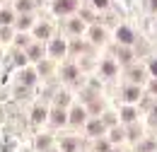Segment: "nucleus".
<instances>
[{
    "label": "nucleus",
    "instance_id": "obj_10",
    "mask_svg": "<svg viewBox=\"0 0 157 152\" xmlns=\"http://www.w3.org/2000/svg\"><path fill=\"white\" fill-rule=\"evenodd\" d=\"M73 121H75V123H80V121H82V111H80V109L73 114Z\"/></svg>",
    "mask_w": 157,
    "mask_h": 152
},
{
    "label": "nucleus",
    "instance_id": "obj_13",
    "mask_svg": "<svg viewBox=\"0 0 157 152\" xmlns=\"http://www.w3.org/2000/svg\"><path fill=\"white\" fill-rule=\"evenodd\" d=\"M53 121H56V123H60V121H63V114H60V111H56V114H53Z\"/></svg>",
    "mask_w": 157,
    "mask_h": 152
},
{
    "label": "nucleus",
    "instance_id": "obj_6",
    "mask_svg": "<svg viewBox=\"0 0 157 152\" xmlns=\"http://www.w3.org/2000/svg\"><path fill=\"white\" fill-rule=\"evenodd\" d=\"M126 99H131V101L138 99V89H128V92H126Z\"/></svg>",
    "mask_w": 157,
    "mask_h": 152
},
{
    "label": "nucleus",
    "instance_id": "obj_7",
    "mask_svg": "<svg viewBox=\"0 0 157 152\" xmlns=\"http://www.w3.org/2000/svg\"><path fill=\"white\" fill-rule=\"evenodd\" d=\"M63 147H65L68 152H73V150H75V142H73V140H65V145H63Z\"/></svg>",
    "mask_w": 157,
    "mask_h": 152
},
{
    "label": "nucleus",
    "instance_id": "obj_9",
    "mask_svg": "<svg viewBox=\"0 0 157 152\" xmlns=\"http://www.w3.org/2000/svg\"><path fill=\"white\" fill-rule=\"evenodd\" d=\"M133 116H136V114H133L131 109H126V111H123V118H126V121H133Z\"/></svg>",
    "mask_w": 157,
    "mask_h": 152
},
{
    "label": "nucleus",
    "instance_id": "obj_15",
    "mask_svg": "<svg viewBox=\"0 0 157 152\" xmlns=\"http://www.w3.org/2000/svg\"><path fill=\"white\" fill-rule=\"evenodd\" d=\"M150 68H152V73H155V75H157V60H155V63H152V65H150Z\"/></svg>",
    "mask_w": 157,
    "mask_h": 152
},
{
    "label": "nucleus",
    "instance_id": "obj_2",
    "mask_svg": "<svg viewBox=\"0 0 157 152\" xmlns=\"http://www.w3.org/2000/svg\"><path fill=\"white\" fill-rule=\"evenodd\" d=\"M118 39H121L123 44H131V41H133V36H131V32H128L126 27H123V29H118Z\"/></svg>",
    "mask_w": 157,
    "mask_h": 152
},
{
    "label": "nucleus",
    "instance_id": "obj_1",
    "mask_svg": "<svg viewBox=\"0 0 157 152\" xmlns=\"http://www.w3.org/2000/svg\"><path fill=\"white\" fill-rule=\"evenodd\" d=\"M73 7H75L73 0H60V2H56V10H58V12H68V10H73Z\"/></svg>",
    "mask_w": 157,
    "mask_h": 152
},
{
    "label": "nucleus",
    "instance_id": "obj_11",
    "mask_svg": "<svg viewBox=\"0 0 157 152\" xmlns=\"http://www.w3.org/2000/svg\"><path fill=\"white\" fill-rule=\"evenodd\" d=\"M104 73H109V75H111V73H114V65H111V63H106V65H104Z\"/></svg>",
    "mask_w": 157,
    "mask_h": 152
},
{
    "label": "nucleus",
    "instance_id": "obj_5",
    "mask_svg": "<svg viewBox=\"0 0 157 152\" xmlns=\"http://www.w3.org/2000/svg\"><path fill=\"white\" fill-rule=\"evenodd\" d=\"M10 12H0V22H2V24H10Z\"/></svg>",
    "mask_w": 157,
    "mask_h": 152
},
{
    "label": "nucleus",
    "instance_id": "obj_3",
    "mask_svg": "<svg viewBox=\"0 0 157 152\" xmlns=\"http://www.w3.org/2000/svg\"><path fill=\"white\" fill-rule=\"evenodd\" d=\"M51 51H53L56 56H58V53H63V51H65V46H63V41H53V44H51Z\"/></svg>",
    "mask_w": 157,
    "mask_h": 152
},
{
    "label": "nucleus",
    "instance_id": "obj_4",
    "mask_svg": "<svg viewBox=\"0 0 157 152\" xmlns=\"http://www.w3.org/2000/svg\"><path fill=\"white\" fill-rule=\"evenodd\" d=\"M90 131H92V133H99V131H101V123H99V121L90 123Z\"/></svg>",
    "mask_w": 157,
    "mask_h": 152
},
{
    "label": "nucleus",
    "instance_id": "obj_16",
    "mask_svg": "<svg viewBox=\"0 0 157 152\" xmlns=\"http://www.w3.org/2000/svg\"><path fill=\"white\" fill-rule=\"evenodd\" d=\"M152 7H157V0H152Z\"/></svg>",
    "mask_w": 157,
    "mask_h": 152
},
{
    "label": "nucleus",
    "instance_id": "obj_12",
    "mask_svg": "<svg viewBox=\"0 0 157 152\" xmlns=\"http://www.w3.org/2000/svg\"><path fill=\"white\" fill-rule=\"evenodd\" d=\"M34 118H36V121H41V118H44V111H41V109H36V111H34Z\"/></svg>",
    "mask_w": 157,
    "mask_h": 152
},
{
    "label": "nucleus",
    "instance_id": "obj_8",
    "mask_svg": "<svg viewBox=\"0 0 157 152\" xmlns=\"http://www.w3.org/2000/svg\"><path fill=\"white\" fill-rule=\"evenodd\" d=\"M17 7H20V10H29V0H20Z\"/></svg>",
    "mask_w": 157,
    "mask_h": 152
},
{
    "label": "nucleus",
    "instance_id": "obj_14",
    "mask_svg": "<svg viewBox=\"0 0 157 152\" xmlns=\"http://www.w3.org/2000/svg\"><path fill=\"white\" fill-rule=\"evenodd\" d=\"M94 5H99V7H104V5H106V0H94Z\"/></svg>",
    "mask_w": 157,
    "mask_h": 152
}]
</instances>
